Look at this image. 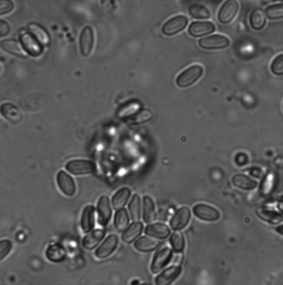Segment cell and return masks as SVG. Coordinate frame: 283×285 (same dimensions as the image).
I'll list each match as a JSON object with an SVG mask.
<instances>
[{
	"instance_id": "obj_1",
	"label": "cell",
	"mask_w": 283,
	"mask_h": 285,
	"mask_svg": "<svg viewBox=\"0 0 283 285\" xmlns=\"http://www.w3.org/2000/svg\"><path fill=\"white\" fill-rule=\"evenodd\" d=\"M203 68L199 65H194L184 70L176 79V83L179 88H187L197 82L201 78Z\"/></svg>"
},
{
	"instance_id": "obj_2",
	"label": "cell",
	"mask_w": 283,
	"mask_h": 285,
	"mask_svg": "<svg viewBox=\"0 0 283 285\" xmlns=\"http://www.w3.org/2000/svg\"><path fill=\"white\" fill-rule=\"evenodd\" d=\"M188 26V18L184 15L175 16L167 20L163 26V33L165 36H174L182 32Z\"/></svg>"
},
{
	"instance_id": "obj_3",
	"label": "cell",
	"mask_w": 283,
	"mask_h": 285,
	"mask_svg": "<svg viewBox=\"0 0 283 285\" xmlns=\"http://www.w3.org/2000/svg\"><path fill=\"white\" fill-rule=\"evenodd\" d=\"M239 11V3L237 0H226L219 9L218 20L223 25H228L233 21Z\"/></svg>"
},
{
	"instance_id": "obj_4",
	"label": "cell",
	"mask_w": 283,
	"mask_h": 285,
	"mask_svg": "<svg viewBox=\"0 0 283 285\" xmlns=\"http://www.w3.org/2000/svg\"><path fill=\"white\" fill-rule=\"evenodd\" d=\"M94 31L91 26H86L82 29L79 38V47H80V53L83 57H88L91 55L94 47Z\"/></svg>"
},
{
	"instance_id": "obj_5",
	"label": "cell",
	"mask_w": 283,
	"mask_h": 285,
	"mask_svg": "<svg viewBox=\"0 0 283 285\" xmlns=\"http://www.w3.org/2000/svg\"><path fill=\"white\" fill-rule=\"evenodd\" d=\"M199 45L202 49L208 50H219L228 48L230 45L229 38L223 35H214L208 36L206 38H201L199 40Z\"/></svg>"
},
{
	"instance_id": "obj_6",
	"label": "cell",
	"mask_w": 283,
	"mask_h": 285,
	"mask_svg": "<svg viewBox=\"0 0 283 285\" xmlns=\"http://www.w3.org/2000/svg\"><path fill=\"white\" fill-rule=\"evenodd\" d=\"M65 169L76 175L90 174L95 171V164L89 160H71L66 163Z\"/></svg>"
},
{
	"instance_id": "obj_7",
	"label": "cell",
	"mask_w": 283,
	"mask_h": 285,
	"mask_svg": "<svg viewBox=\"0 0 283 285\" xmlns=\"http://www.w3.org/2000/svg\"><path fill=\"white\" fill-rule=\"evenodd\" d=\"M172 259V250L165 247L163 249H160L154 255V259H153L152 265H151V271L152 273L160 272L162 269H164V266H166L168 264V262Z\"/></svg>"
},
{
	"instance_id": "obj_8",
	"label": "cell",
	"mask_w": 283,
	"mask_h": 285,
	"mask_svg": "<svg viewBox=\"0 0 283 285\" xmlns=\"http://www.w3.org/2000/svg\"><path fill=\"white\" fill-rule=\"evenodd\" d=\"M216 30V27L210 21H194L188 28V33L191 37L199 38L207 36Z\"/></svg>"
},
{
	"instance_id": "obj_9",
	"label": "cell",
	"mask_w": 283,
	"mask_h": 285,
	"mask_svg": "<svg viewBox=\"0 0 283 285\" xmlns=\"http://www.w3.org/2000/svg\"><path fill=\"white\" fill-rule=\"evenodd\" d=\"M190 218H191L190 210L186 207L180 208L176 211V213L174 214V216L171 220V227L173 230H176V231L183 230L188 225Z\"/></svg>"
},
{
	"instance_id": "obj_10",
	"label": "cell",
	"mask_w": 283,
	"mask_h": 285,
	"mask_svg": "<svg viewBox=\"0 0 283 285\" xmlns=\"http://www.w3.org/2000/svg\"><path fill=\"white\" fill-rule=\"evenodd\" d=\"M194 214L198 219L208 221V222H215L219 220L220 213L219 211L215 208L210 207L207 204H197L194 207Z\"/></svg>"
},
{
	"instance_id": "obj_11",
	"label": "cell",
	"mask_w": 283,
	"mask_h": 285,
	"mask_svg": "<svg viewBox=\"0 0 283 285\" xmlns=\"http://www.w3.org/2000/svg\"><path fill=\"white\" fill-rule=\"evenodd\" d=\"M56 182H58L59 189L62 193L67 197H73L76 193V184L71 176L64 171H59L56 174Z\"/></svg>"
},
{
	"instance_id": "obj_12",
	"label": "cell",
	"mask_w": 283,
	"mask_h": 285,
	"mask_svg": "<svg viewBox=\"0 0 283 285\" xmlns=\"http://www.w3.org/2000/svg\"><path fill=\"white\" fill-rule=\"evenodd\" d=\"M20 43L22 44L26 53L31 56H39L42 53L41 44L38 42L37 39L31 33H22L20 37Z\"/></svg>"
},
{
	"instance_id": "obj_13",
	"label": "cell",
	"mask_w": 283,
	"mask_h": 285,
	"mask_svg": "<svg viewBox=\"0 0 283 285\" xmlns=\"http://www.w3.org/2000/svg\"><path fill=\"white\" fill-rule=\"evenodd\" d=\"M118 244V238L115 234H111L102 243L101 247L95 251V256L98 259H105L114 252Z\"/></svg>"
},
{
	"instance_id": "obj_14",
	"label": "cell",
	"mask_w": 283,
	"mask_h": 285,
	"mask_svg": "<svg viewBox=\"0 0 283 285\" xmlns=\"http://www.w3.org/2000/svg\"><path fill=\"white\" fill-rule=\"evenodd\" d=\"M98 213H99V222L102 225H106L109 223L112 216V209L109 198L103 196L100 198L98 202Z\"/></svg>"
},
{
	"instance_id": "obj_15",
	"label": "cell",
	"mask_w": 283,
	"mask_h": 285,
	"mask_svg": "<svg viewBox=\"0 0 283 285\" xmlns=\"http://www.w3.org/2000/svg\"><path fill=\"white\" fill-rule=\"evenodd\" d=\"M180 266L178 265H173L169 266L168 269L164 270L160 275L156 277L155 283L160 284V285H166V284H171L172 282H174L176 280L177 276L180 274Z\"/></svg>"
},
{
	"instance_id": "obj_16",
	"label": "cell",
	"mask_w": 283,
	"mask_h": 285,
	"mask_svg": "<svg viewBox=\"0 0 283 285\" xmlns=\"http://www.w3.org/2000/svg\"><path fill=\"white\" fill-rule=\"evenodd\" d=\"M0 113L6 120L14 124L21 121V113L18 108L13 104H4L0 106Z\"/></svg>"
},
{
	"instance_id": "obj_17",
	"label": "cell",
	"mask_w": 283,
	"mask_h": 285,
	"mask_svg": "<svg viewBox=\"0 0 283 285\" xmlns=\"http://www.w3.org/2000/svg\"><path fill=\"white\" fill-rule=\"evenodd\" d=\"M144 232L146 233V235L164 240V239L168 238L169 234H171V229L166 224L154 223L147 225Z\"/></svg>"
},
{
	"instance_id": "obj_18",
	"label": "cell",
	"mask_w": 283,
	"mask_h": 285,
	"mask_svg": "<svg viewBox=\"0 0 283 285\" xmlns=\"http://www.w3.org/2000/svg\"><path fill=\"white\" fill-rule=\"evenodd\" d=\"M0 47H2L3 50H5L6 53H8L10 55L14 56H18L21 57V58H26L27 57V53L25 51L22 44L17 41V40H13V39H7V40H3L0 42Z\"/></svg>"
},
{
	"instance_id": "obj_19",
	"label": "cell",
	"mask_w": 283,
	"mask_h": 285,
	"mask_svg": "<svg viewBox=\"0 0 283 285\" xmlns=\"http://www.w3.org/2000/svg\"><path fill=\"white\" fill-rule=\"evenodd\" d=\"M104 235H105L104 230L101 229L93 230L91 232H89L88 234L83 238L82 245L87 250H92L102 241V239L104 238Z\"/></svg>"
},
{
	"instance_id": "obj_20",
	"label": "cell",
	"mask_w": 283,
	"mask_h": 285,
	"mask_svg": "<svg viewBox=\"0 0 283 285\" xmlns=\"http://www.w3.org/2000/svg\"><path fill=\"white\" fill-rule=\"evenodd\" d=\"M249 22L254 30H262L265 24H267V17H265L264 11L262 9L256 8L251 11L250 17H249Z\"/></svg>"
},
{
	"instance_id": "obj_21",
	"label": "cell",
	"mask_w": 283,
	"mask_h": 285,
	"mask_svg": "<svg viewBox=\"0 0 283 285\" xmlns=\"http://www.w3.org/2000/svg\"><path fill=\"white\" fill-rule=\"evenodd\" d=\"M257 215L261 220L268 222V223L278 224L283 222L282 214L275 212V211L268 209V208H259L257 210Z\"/></svg>"
},
{
	"instance_id": "obj_22",
	"label": "cell",
	"mask_w": 283,
	"mask_h": 285,
	"mask_svg": "<svg viewBox=\"0 0 283 285\" xmlns=\"http://www.w3.org/2000/svg\"><path fill=\"white\" fill-rule=\"evenodd\" d=\"M28 30L31 33V35L35 37L38 42L42 44V45H48L51 41L50 36L48 31L42 28L40 25H37V24H30L28 26Z\"/></svg>"
},
{
	"instance_id": "obj_23",
	"label": "cell",
	"mask_w": 283,
	"mask_h": 285,
	"mask_svg": "<svg viewBox=\"0 0 283 285\" xmlns=\"http://www.w3.org/2000/svg\"><path fill=\"white\" fill-rule=\"evenodd\" d=\"M95 224V210L92 205L84 209L81 218V227L84 232H89L93 229Z\"/></svg>"
},
{
	"instance_id": "obj_24",
	"label": "cell",
	"mask_w": 283,
	"mask_h": 285,
	"mask_svg": "<svg viewBox=\"0 0 283 285\" xmlns=\"http://www.w3.org/2000/svg\"><path fill=\"white\" fill-rule=\"evenodd\" d=\"M143 232V224L138 221H134V223L126 227V230H124L122 239L124 242L131 243L135 239L140 235V233Z\"/></svg>"
},
{
	"instance_id": "obj_25",
	"label": "cell",
	"mask_w": 283,
	"mask_h": 285,
	"mask_svg": "<svg viewBox=\"0 0 283 285\" xmlns=\"http://www.w3.org/2000/svg\"><path fill=\"white\" fill-rule=\"evenodd\" d=\"M233 183L235 186L239 187L242 190H253L258 186V182L256 180H252L247 175L243 174H236L233 176Z\"/></svg>"
},
{
	"instance_id": "obj_26",
	"label": "cell",
	"mask_w": 283,
	"mask_h": 285,
	"mask_svg": "<svg viewBox=\"0 0 283 285\" xmlns=\"http://www.w3.org/2000/svg\"><path fill=\"white\" fill-rule=\"evenodd\" d=\"M156 218L155 212V204L153 199L149 196H145L143 198V220L146 223L154 222Z\"/></svg>"
},
{
	"instance_id": "obj_27",
	"label": "cell",
	"mask_w": 283,
	"mask_h": 285,
	"mask_svg": "<svg viewBox=\"0 0 283 285\" xmlns=\"http://www.w3.org/2000/svg\"><path fill=\"white\" fill-rule=\"evenodd\" d=\"M189 15L195 19H200V20H206L211 17V13L206 6L201 4H192L189 6L188 8Z\"/></svg>"
},
{
	"instance_id": "obj_28",
	"label": "cell",
	"mask_w": 283,
	"mask_h": 285,
	"mask_svg": "<svg viewBox=\"0 0 283 285\" xmlns=\"http://www.w3.org/2000/svg\"><path fill=\"white\" fill-rule=\"evenodd\" d=\"M160 244H161L160 241L155 240V238L151 239L147 236H143L139 238L138 240L135 242L134 247L137 251H140V252H151V251H154L155 249H157Z\"/></svg>"
},
{
	"instance_id": "obj_29",
	"label": "cell",
	"mask_w": 283,
	"mask_h": 285,
	"mask_svg": "<svg viewBox=\"0 0 283 285\" xmlns=\"http://www.w3.org/2000/svg\"><path fill=\"white\" fill-rule=\"evenodd\" d=\"M129 197H131V190L128 187H122V189L118 190L112 199V204L113 208L116 210H120L122 208L125 207V204L127 203Z\"/></svg>"
},
{
	"instance_id": "obj_30",
	"label": "cell",
	"mask_w": 283,
	"mask_h": 285,
	"mask_svg": "<svg viewBox=\"0 0 283 285\" xmlns=\"http://www.w3.org/2000/svg\"><path fill=\"white\" fill-rule=\"evenodd\" d=\"M152 118H153V112L149 109H143L135 112L131 117H128L126 119V122L132 125H137V124H143L145 122H149L150 120H152Z\"/></svg>"
},
{
	"instance_id": "obj_31",
	"label": "cell",
	"mask_w": 283,
	"mask_h": 285,
	"mask_svg": "<svg viewBox=\"0 0 283 285\" xmlns=\"http://www.w3.org/2000/svg\"><path fill=\"white\" fill-rule=\"evenodd\" d=\"M265 17L270 20H280L283 19V3L273 4L268 6L264 10Z\"/></svg>"
},
{
	"instance_id": "obj_32",
	"label": "cell",
	"mask_w": 283,
	"mask_h": 285,
	"mask_svg": "<svg viewBox=\"0 0 283 285\" xmlns=\"http://www.w3.org/2000/svg\"><path fill=\"white\" fill-rule=\"evenodd\" d=\"M47 258L52 262H59L65 258V251L64 249L60 247L58 244L50 245L46 252Z\"/></svg>"
},
{
	"instance_id": "obj_33",
	"label": "cell",
	"mask_w": 283,
	"mask_h": 285,
	"mask_svg": "<svg viewBox=\"0 0 283 285\" xmlns=\"http://www.w3.org/2000/svg\"><path fill=\"white\" fill-rule=\"evenodd\" d=\"M128 223H129V218H128L127 211L124 210L123 208L117 210V212L115 214V219H114V224H115L116 229L118 231L126 230Z\"/></svg>"
},
{
	"instance_id": "obj_34",
	"label": "cell",
	"mask_w": 283,
	"mask_h": 285,
	"mask_svg": "<svg viewBox=\"0 0 283 285\" xmlns=\"http://www.w3.org/2000/svg\"><path fill=\"white\" fill-rule=\"evenodd\" d=\"M128 210L133 221H138L140 219V198L138 195L133 196L128 205Z\"/></svg>"
},
{
	"instance_id": "obj_35",
	"label": "cell",
	"mask_w": 283,
	"mask_h": 285,
	"mask_svg": "<svg viewBox=\"0 0 283 285\" xmlns=\"http://www.w3.org/2000/svg\"><path fill=\"white\" fill-rule=\"evenodd\" d=\"M169 243L173 247V249L176 251V252H183V250L185 248V240H184V235L183 233L180 232H175L173 233V235L171 236V240H169Z\"/></svg>"
},
{
	"instance_id": "obj_36",
	"label": "cell",
	"mask_w": 283,
	"mask_h": 285,
	"mask_svg": "<svg viewBox=\"0 0 283 285\" xmlns=\"http://www.w3.org/2000/svg\"><path fill=\"white\" fill-rule=\"evenodd\" d=\"M138 110H139V104H137V102H131V104L122 107L120 111H118L117 116L120 117L121 119L128 118V117H131L132 115H134L135 112H137Z\"/></svg>"
},
{
	"instance_id": "obj_37",
	"label": "cell",
	"mask_w": 283,
	"mask_h": 285,
	"mask_svg": "<svg viewBox=\"0 0 283 285\" xmlns=\"http://www.w3.org/2000/svg\"><path fill=\"white\" fill-rule=\"evenodd\" d=\"M271 71H272L275 76L283 75V54L276 56L273 59L272 64H271Z\"/></svg>"
},
{
	"instance_id": "obj_38",
	"label": "cell",
	"mask_w": 283,
	"mask_h": 285,
	"mask_svg": "<svg viewBox=\"0 0 283 285\" xmlns=\"http://www.w3.org/2000/svg\"><path fill=\"white\" fill-rule=\"evenodd\" d=\"M273 182H274V178L272 175H268L267 178H265L262 182V185H261V190L260 192L262 193V195L267 196L269 193L272 191V187H273Z\"/></svg>"
},
{
	"instance_id": "obj_39",
	"label": "cell",
	"mask_w": 283,
	"mask_h": 285,
	"mask_svg": "<svg viewBox=\"0 0 283 285\" xmlns=\"http://www.w3.org/2000/svg\"><path fill=\"white\" fill-rule=\"evenodd\" d=\"M14 9L13 0H0V16L9 14Z\"/></svg>"
},
{
	"instance_id": "obj_40",
	"label": "cell",
	"mask_w": 283,
	"mask_h": 285,
	"mask_svg": "<svg viewBox=\"0 0 283 285\" xmlns=\"http://www.w3.org/2000/svg\"><path fill=\"white\" fill-rule=\"evenodd\" d=\"M11 250V242L9 240L0 241V261L4 260Z\"/></svg>"
},
{
	"instance_id": "obj_41",
	"label": "cell",
	"mask_w": 283,
	"mask_h": 285,
	"mask_svg": "<svg viewBox=\"0 0 283 285\" xmlns=\"http://www.w3.org/2000/svg\"><path fill=\"white\" fill-rule=\"evenodd\" d=\"M10 32V26L4 20H0V37L8 36Z\"/></svg>"
},
{
	"instance_id": "obj_42",
	"label": "cell",
	"mask_w": 283,
	"mask_h": 285,
	"mask_svg": "<svg viewBox=\"0 0 283 285\" xmlns=\"http://www.w3.org/2000/svg\"><path fill=\"white\" fill-rule=\"evenodd\" d=\"M278 209H279L280 212L283 214V201H280V202L278 203Z\"/></svg>"
},
{
	"instance_id": "obj_43",
	"label": "cell",
	"mask_w": 283,
	"mask_h": 285,
	"mask_svg": "<svg viewBox=\"0 0 283 285\" xmlns=\"http://www.w3.org/2000/svg\"><path fill=\"white\" fill-rule=\"evenodd\" d=\"M276 231H278L280 234H282L283 235V225H281V226H279L278 229H276Z\"/></svg>"
}]
</instances>
